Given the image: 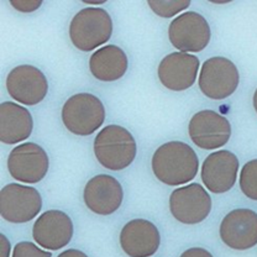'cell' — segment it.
<instances>
[{
    "instance_id": "obj_6",
    "label": "cell",
    "mask_w": 257,
    "mask_h": 257,
    "mask_svg": "<svg viewBox=\"0 0 257 257\" xmlns=\"http://www.w3.org/2000/svg\"><path fill=\"white\" fill-rule=\"evenodd\" d=\"M41 209L42 197L36 188L10 183L0 191V215L9 223H29Z\"/></svg>"
},
{
    "instance_id": "obj_7",
    "label": "cell",
    "mask_w": 257,
    "mask_h": 257,
    "mask_svg": "<svg viewBox=\"0 0 257 257\" xmlns=\"http://www.w3.org/2000/svg\"><path fill=\"white\" fill-rule=\"evenodd\" d=\"M210 26L204 16L195 12L178 15L168 28L171 44L181 52H200L210 42Z\"/></svg>"
},
{
    "instance_id": "obj_17",
    "label": "cell",
    "mask_w": 257,
    "mask_h": 257,
    "mask_svg": "<svg viewBox=\"0 0 257 257\" xmlns=\"http://www.w3.org/2000/svg\"><path fill=\"white\" fill-rule=\"evenodd\" d=\"M161 235L156 225L146 219H134L120 232V246L128 257H151L157 252Z\"/></svg>"
},
{
    "instance_id": "obj_26",
    "label": "cell",
    "mask_w": 257,
    "mask_h": 257,
    "mask_svg": "<svg viewBox=\"0 0 257 257\" xmlns=\"http://www.w3.org/2000/svg\"><path fill=\"white\" fill-rule=\"evenodd\" d=\"M58 257H88L85 255L84 252H82V251L79 250H76V248H69V250H66L63 251V252H61Z\"/></svg>"
},
{
    "instance_id": "obj_3",
    "label": "cell",
    "mask_w": 257,
    "mask_h": 257,
    "mask_svg": "<svg viewBox=\"0 0 257 257\" xmlns=\"http://www.w3.org/2000/svg\"><path fill=\"white\" fill-rule=\"evenodd\" d=\"M112 20L101 8H84L79 10L69 24V39L74 47L89 52L110 40Z\"/></svg>"
},
{
    "instance_id": "obj_18",
    "label": "cell",
    "mask_w": 257,
    "mask_h": 257,
    "mask_svg": "<svg viewBox=\"0 0 257 257\" xmlns=\"http://www.w3.org/2000/svg\"><path fill=\"white\" fill-rule=\"evenodd\" d=\"M34 120L30 111L13 101L0 104V141L7 145L19 144L30 138Z\"/></svg>"
},
{
    "instance_id": "obj_13",
    "label": "cell",
    "mask_w": 257,
    "mask_h": 257,
    "mask_svg": "<svg viewBox=\"0 0 257 257\" xmlns=\"http://www.w3.org/2000/svg\"><path fill=\"white\" fill-rule=\"evenodd\" d=\"M240 168L236 155L227 150L210 154L204 160L200 177L208 191L215 194L229 192L235 186Z\"/></svg>"
},
{
    "instance_id": "obj_14",
    "label": "cell",
    "mask_w": 257,
    "mask_h": 257,
    "mask_svg": "<svg viewBox=\"0 0 257 257\" xmlns=\"http://www.w3.org/2000/svg\"><path fill=\"white\" fill-rule=\"evenodd\" d=\"M199 66V60L194 55L173 52L161 61L157 74L163 87L173 92H182L194 84Z\"/></svg>"
},
{
    "instance_id": "obj_24",
    "label": "cell",
    "mask_w": 257,
    "mask_h": 257,
    "mask_svg": "<svg viewBox=\"0 0 257 257\" xmlns=\"http://www.w3.org/2000/svg\"><path fill=\"white\" fill-rule=\"evenodd\" d=\"M181 257H213L210 252L202 247H192L184 251Z\"/></svg>"
},
{
    "instance_id": "obj_12",
    "label": "cell",
    "mask_w": 257,
    "mask_h": 257,
    "mask_svg": "<svg viewBox=\"0 0 257 257\" xmlns=\"http://www.w3.org/2000/svg\"><path fill=\"white\" fill-rule=\"evenodd\" d=\"M220 239L227 247L245 251L257 245V213L237 208L225 215L219 229Z\"/></svg>"
},
{
    "instance_id": "obj_1",
    "label": "cell",
    "mask_w": 257,
    "mask_h": 257,
    "mask_svg": "<svg viewBox=\"0 0 257 257\" xmlns=\"http://www.w3.org/2000/svg\"><path fill=\"white\" fill-rule=\"evenodd\" d=\"M155 177L167 186L178 187L195 178L199 159L188 144L170 141L155 151L151 161Z\"/></svg>"
},
{
    "instance_id": "obj_22",
    "label": "cell",
    "mask_w": 257,
    "mask_h": 257,
    "mask_svg": "<svg viewBox=\"0 0 257 257\" xmlns=\"http://www.w3.org/2000/svg\"><path fill=\"white\" fill-rule=\"evenodd\" d=\"M12 257H52L51 252L41 250L39 246L29 241L16 243Z\"/></svg>"
},
{
    "instance_id": "obj_4",
    "label": "cell",
    "mask_w": 257,
    "mask_h": 257,
    "mask_svg": "<svg viewBox=\"0 0 257 257\" xmlns=\"http://www.w3.org/2000/svg\"><path fill=\"white\" fill-rule=\"evenodd\" d=\"M105 120V108L98 96L79 93L67 99L62 108V121L69 133L78 136L94 134Z\"/></svg>"
},
{
    "instance_id": "obj_8",
    "label": "cell",
    "mask_w": 257,
    "mask_h": 257,
    "mask_svg": "<svg viewBox=\"0 0 257 257\" xmlns=\"http://www.w3.org/2000/svg\"><path fill=\"white\" fill-rule=\"evenodd\" d=\"M170 210L179 223L199 224L210 214L211 198L200 184L191 183L171 193Z\"/></svg>"
},
{
    "instance_id": "obj_11",
    "label": "cell",
    "mask_w": 257,
    "mask_h": 257,
    "mask_svg": "<svg viewBox=\"0 0 257 257\" xmlns=\"http://www.w3.org/2000/svg\"><path fill=\"white\" fill-rule=\"evenodd\" d=\"M9 95L24 105H36L46 98L48 82L36 67L21 64L9 72L7 77Z\"/></svg>"
},
{
    "instance_id": "obj_27",
    "label": "cell",
    "mask_w": 257,
    "mask_h": 257,
    "mask_svg": "<svg viewBox=\"0 0 257 257\" xmlns=\"http://www.w3.org/2000/svg\"><path fill=\"white\" fill-rule=\"evenodd\" d=\"M253 108L257 112V89L255 90V94H253Z\"/></svg>"
},
{
    "instance_id": "obj_5",
    "label": "cell",
    "mask_w": 257,
    "mask_h": 257,
    "mask_svg": "<svg viewBox=\"0 0 257 257\" xmlns=\"http://www.w3.org/2000/svg\"><path fill=\"white\" fill-rule=\"evenodd\" d=\"M240 83L239 69L225 57H211L203 63L198 84L207 98L223 100L234 94Z\"/></svg>"
},
{
    "instance_id": "obj_2",
    "label": "cell",
    "mask_w": 257,
    "mask_h": 257,
    "mask_svg": "<svg viewBox=\"0 0 257 257\" xmlns=\"http://www.w3.org/2000/svg\"><path fill=\"white\" fill-rule=\"evenodd\" d=\"M94 155L104 168L121 171L134 162L138 146L134 136L125 127L108 125L95 136Z\"/></svg>"
},
{
    "instance_id": "obj_15",
    "label": "cell",
    "mask_w": 257,
    "mask_h": 257,
    "mask_svg": "<svg viewBox=\"0 0 257 257\" xmlns=\"http://www.w3.org/2000/svg\"><path fill=\"white\" fill-rule=\"evenodd\" d=\"M85 205L98 215H110L121 207L124 191L116 178L109 175L93 177L83 192Z\"/></svg>"
},
{
    "instance_id": "obj_23",
    "label": "cell",
    "mask_w": 257,
    "mask_h": 257,
    "mask_svg": "<svg viewBox=\"0 0 257 257\" xmlns=\"http://www.w3.org/2000/svg\"><path fill=\"white\" fill-rule=\"evenodd\" d=\"M10 5L20 13H32L42 5L41 0H10Z\"/></svg>"
},
{
    "instance_id": "obj_21",
    "label": "cell",
    "mask_w": 257,
    "mask_h": 257,
    "mask_svg": "<svg viewBox=\"0 0 257 257\" xmlns=\"http://www.w3.org/2000/svg\"><path fill=\"white\" fill-rule=\"evenodd\" d=\"M147 5L160 18L170 19L178 13L188 9L191 2L189 0H149Z\"/></svg>"
},
{
    "instance_id": "obj_25",
    "label": "cell",
    "mask_w": 257,
    "mask_h": 257,
    "mask_svg": "<svg viewBox=\"0 0 257 257\" xmlns=\"http://www.w3.org/2000/svg\"><path fill=\"white\" fill-rule=\"evenodd\" d=\"M10 241L4 234L0 235V257H10Z\"/></svg>"
},
{
    "instance_id": "obj_9",
    "label": "cell",
    "mask_w": 257,
    "mask_h": 257,
    "mask_svg": "<svg viewBox=\"0 0 257 257\" xmlns=\"http://www.w3.org/2000/svg\"><path fill=\"white\" fill-rule=\"evenodd\" d=\"M50 168V160L44 149L35 143H25L14 147L8 157L10 176L24 183H39Z\"/></svg>"
},
{
    "instance_id": "obj_10",
    "label": "cell",
    "mask_w": 257,
    "mask_h": 257,
    "mask_svg": "<svg viewBox=\"0 0 257 257\" xmlns=\"http://www.w3.org/2000/svg\"><path fill=\"white\" fill-rule=\"evenodd\" d=\"M191 140L202 150H215L225 146L231 136V125L223 115L214 110H200L188 125Z\"/></svg>"
},
{
    "instance_id": "obj_16",
    "label": "cell",
    "mask_w": 257,
    "mask_h": 257,
    "mask_svg": "<svg viewBox=\"0 0 257 257\" xmlns=\"http://www.w3.org/2000/svg\"><path fill=\"white\" fill-rule=\"evenodd\" d=\"M32 237L41 247L60 250L73 237V223L69 215L61 210H47L37 218L32 227Z\"/></svg>"
},
{
    "instance_id": "obj_19",
    "label": "cell",
    "mask_w": 257,
    "mask_h": 257,
    "mask_svg": "<svg viewBox=\"0 0 257 257\" xmlns=\"http://www.w3.org/2000/svg\"><path fill=\"white\" fill-rule=\"evenodd\" d=\"M128 68L127 56L115 45L96 50L89 60L92 76L101 82H114L125 76Z\"/></svg>"
},
{
    "instance_id": "obj_20",
    "label": "cell",
    "mask_w": 257,
    "mask_h": 257,
    "mask_svg": "<svg viewBox=\"0 0 257 257\" xmlns=\"http://www.w3.org/2000/svg\"><path fill=\"white\" fill-rule=\"evenodd\" d=\"M240 189L248 199L257 200V159L245 163L240 172Z\"/></svg>"
}]
</instances>
